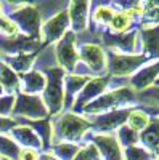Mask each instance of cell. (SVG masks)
Listing matches in <instances>:
<instances>
[{"mask_svg":"<svg viewBox=\"0 0 159 160\" xmlns=\"http://www.w3.org/2000/svg\"><path fill=\"white\" fill-rule=\"evenodd\" d=\"M90 131L92 127L88 120L72 111L51 117V146L60 142L85 144Z\"/></svg>","mask_w":159,"mask_h":160,"instance_id":"6da1fadb","label":"cell"},{"mask_svg":"<svg viewBox=\"0 0 159 160\" xmlns=\"http://www.w3.org/2000/svg\"><path fill=\"white\" fill-rule=\"evenodd\" d=\"M138 108V95L129 85L119 87L114 90L104 91L93 102H90L82 111L84 115H100L104 112L119 111V109H135ZM81 114V115H82Z\"/></svg>","mask_w":159,"mask_h":160,"instance_id":"7a4b0ae2","label":"cell"},{"mask_svg":"<svg viewBox=\"0 0 159 160\" xmlns=\"http://www.w3.org/2000/svg\"><path fill=\"white\" fill-rule=\"evenodd\" d=\"M47 83H45V90L42 93V99L44 104L50 114V117H56L60 114L64 112V77L66 72L53 66L44 71Z\"/></svg>","mask_w":159,"mask_h":160,"instance_id":"3957f363","label":"cell"},{"mask_svg":"<svg viewBox=\"0 0 159 160\" xmlns=\"http://www.w3.org/2000/svg\"><path fill=\"white\" fill-rule=\"evenodd\" d=\"M13 10L8 13V18L18 26L19 34L24 37L39 38L40 40V29H42V16L34 5L29 3H11Z\"/></svg>","mask_w":159,"mask_h":160,"instance_id":"277c9868","label":"cell"},{"mask_svg":"<svg viewBox=\"0 0 159 160\" xmlns=\"http://www.w3.org/2000/svg\"><path fill=\"white\" fill-rule=\"evenodd\" d=\"M106 56H108V75L113 78L127 77L129 80L138 69L150 62L143 55H119L109 50H106Z\"/></svg>","mask_w":159,"mask_h":160,"instance_id":"5b68a950","label":"cell"},{"mask_svg":"<svg viewBox=\"0 0 159 160\" xmlns=\"http://www.w3.org/2000/svg\"><path fill=\"white\" fill-rule=\"evenodd\" d=\"M79 62H82L93 77L108 75V56L100 43L84 42L79 45Z\"/></svg>","mask_w":159,"mask_h":160,"instance_id":"8992f818","label":"cell"},{"mask_svg":"<svg viewBox=\"0 0 159 160\" xmlns=\"http://www.w3.org/2000/svg\"><path fill=\"white\" fill-rule=\"evenodd\" d=\"M53 53L58 68H61L66 74H74L79 64V47H77V34L68 31L61 40L53 45Z\"/></svg>","mask_w":159,"mask_h":160,"instance_id":"52a82bcc","label":"cell"},{"mask_svg":"<svg viewBox=\"0 0 159 160\" xmlns=\"http://www.w3.org/2000/svg\"><path fill=\"white\" fill-rule=\"evenodd\" d=\"M11 117H15L16 120H42V118H48L50 114L44 104L42 96L18 93Z\"/></svg>","mask_w":159,"mask_h":160,"instance_id":"ba28073f","label":"cell"},{"mask_svg":"<svg viewBox=\"0 0 159 160\" xmlns=\"http://www.w3.org/2000/svg\"><path fill=\"white\" fill-rule=\"evenodd\" d=\"M100 35L101 43L106 47V50L119 53V55H141L138 29L127 34H111L109 31H104Z\"/></svg>","mask_w":159,"mask_h":160,"instance_id":"9c48e42d","label":"cell"},{"mask_svg":"<svg viewBox=\"0 0 159 160\" xmlns=\"http://www.w3.org/2000/svg\"><path fill=\"white\" fill-rule=\"evenodd\" d=\"M132 109H119L104 112L100 115H85V118L90 122L92 131L97 135H114V133L127 123V117Z\"/></svg>","mask_w":159,"mask_h":160,"instance_id":"30bf717a","label":"cell"},{"mask_svg":"<svg viewBox=\"0 0 159 160\" xmlns=\"http://www.w3.org/2000/svg\"><path fill=\"white\" fill-rule=\"evenodd\" d=\"M68 31H71L68 10H60L51 18H48L45 22H42L40 42H42V45L56 43L58 40H61L64 37V34Z\"/></svg>","mask_w":159,"mask_h":160,"instance_id":"8fae6325","label":"cell"},{"mask_svg":"<svg viewBox=\"0 0 159 160\" xmlns=\"http://www.w3.org/2000/svg\"><path fill=\"white\" fill-rule=\"evenodd\" d=\"M111 87V77L109 75H101V77H92L87 85L79 93V96L74 101L72 112L82 114V111L87 108L90 102H93L98 96H101L104 91H108Z\"/></svg>","mask_w":159,"mask_h":160,"instance_id":"7c38bea8","label":"cell"},{"mask_svg":"<svg viewBox=\"0 0 159 160\" xmlns=\"http://www.w3.org/2000/svg\"><path fill=\"white\" fill-rule=\"evenodd\" d=\"M87 139L88 142L95 144L101 160H124V149L114 135H97L90 131Z\"/></svg>","mask_w":159,"mask_h":160,"instance_id":"4fadbf2b","label":"cell"},{"mask_svg":"<svg viewBox=\"0 0 159 160\" xmlns=\"http://www.w3.org/2000/svg\"><path fill=\"white\" fill-rule=\"evenodd\" d=\"M157 78H159V59L153 62H146L141 69H138L129 78V87L134 88L137 93H140L143 90L153 87Z\"/></svg>","mask_w":159,"mask_h":160,"instance_id":"5bb4252c","label":"cell"},{"mask_svg":"<svg viewBox=\"0 0 159 160\" xmlns=\"http://www.w3.org/2000/svg\"><path fill=\"white\" fill-rule=\"evenodd\" d=\"M68 15L71 31L74 34L85 32L88 28V16H90V2L87 0H76L68 5Z\"/></svg>","mask_w":159,"mask_h":160,"instance_id":"9a60e30c","label":"cell"},{"mask_svg":"<svg viewBox=\"0 0 159 160\" xmlns=\"http://www.w3.org/2000/svg\"><path fill=\"white\" fill-rule=\"evenodd\" d=\"M92 75H81V74H66L64 77V112L72 111V106L79 93L87 85Z\"/></svg>","mask_w":159,"mask_h":160,"instance_id":"2e32d148","label":"cell"},{"mask_svg":"<svg viewBox=\"0 0 159 160\" xmlns=\"http://www.w3.org/2000/svg\"><path fill=\"white\" fill-rule=\"evenodd\" d=\"M8 136L18 146H21L23 149H35V151H42L44 149V144H42L40 138L37 136V133L31 127L24 125V123L16 125L8 133Z\"/></svg>","mask_w":159,"mask_h":160,"instance_id":"e0dca14e","label":"cell"},{"mask_svg":"<svg viewBox=\"0 0 159 160\" xmlns=\"http://www.w3.org/2000/svg\"><path fill=\"white\" fill-rule=\"evenodd\" d=\"M45 83H47L45 74L39 69H32L28 74L19 77V93L42 96V93L45 90Z\"/></svg>","mask_w":159,"mask_h":160,"instance_id":"ac0fdd59","label":"cell"},{"mask_svg":"<svg viewBox=\"0 0 159 160\" xmlns=\"http://www.w3.org/2000/svg\"><path fill=\"white\" fill-rule=\"evenodd\" d=\"M141 55L148 61L159 59V26L153 29H138Z\"/></svg>","mask_w":159,"mask_h":160,"instance_id":"d6986e66","label":"cell"},{"mask_svg":"<svg viewBox=\"0 0 159 160\" xmlns=\"http://www.w3.org/2000/svg\"><path fill=\"white\" fill-rule=\"evenodd\" d=\"M138 144L154 154L159 146V115L151 117L148 127L141 133H138Z\"/></svg>","mask_w":159,"mask_h":160,"instance_id":"ffe728a7","label":"cell"},{"mask_svg":"<svg viewBox=\"0 0 159 160\" xmlns=\"http://www.w3.org/2000/svg\"><path fill=\"white\" fill-rule=\"evenodd\" d=\"M0 87L5 95H18L19 93V75L3 59H0Z\"/></svg>","mask_w":159,"mask_h":160,"instance_id":"44dd1931","label":"cell"},{"mask_svg":"<svg viewBox=\"0 0 159 160\" xmlns=\"http://www.w3.org/2000/svg\"><path fill=\"white\" fill-rule=\"evenodd\" d=\"M116 10L109 5H98L95 7V10L90 13L92 16V26H93V32H104L108 31L109 22L114 16Z\"/></svg>","mask_w":159,"mask_h":160,"instance_id":"7402d4cb","label":"cell"},{"mask_svg":"<svg viewBox=\"0 0 159 160\" xmlns=\"http://www.w3.org/2000/svg\"><path fill=\"white\" fill-rule=\"evenodd\" d=\"M18 122L31 127L37 133V136L44 144V151H48L51 148V117L42 120H18Z\"/></svg>","mask_w":159,"mask_h":160,"instance_id":"603a6c76","label":"cell"},{"mask_svg":"<svg viewBox=\"0 0 159 160\" xmlns=\"http://www.w3.org/2000/svg\"><path fill=\"white\" fill-rule=\"evenodd\" d=\"M37 55H39V53H28V55H11V56H5L3 61H5L18 75H19V74L24 75V74H28L29 71L34 69Z\"/></svg>","mask_w":159,"mask_h":160,"instance_id":"cb8c5ba5","label":"cell"},{"mask_svg":"<svg viewBox=\"0 0 159 160\" xmlns=\"http://www.w3.org/2000/svg\"><path fill=\"white\" fill-rule=\"evenodd\" d=\"M135 19L129 15V11L121 8V10H116L114 16L109 22V28L108 31L111 34H127L132 31V22Z\"/></svg>","mask_w":159,"mask_h":160,"instance_id":"d4e9b609","label":"cell"},{"mask_svg":"<svg viewBox=\"0 0 159 160\" xmlns=\"http://www.w3.org/2000/svg\"><path fill=\"white\" fill-rule=\"evenodd\" d=\"M137 95H138V104H143L145 111L148 114L159 112V85H153L146 90L137 93Z\"/></svg>","mask_w":159,"mask_h":160,"instance_id":"484cf974","label":"cell"},{"mask_svg":"<svg viewBox=\"0 0 159 160\" xmlns=\"http://www.w3.org/2000/svg\"><path fill=\"white\" fill-rule=\"evenodd\" d=\"M150 120H151V115L145 111L143 108H135V109L130 111L125 125L129 128H132L134 131H137V133H141L145 128L148 127Z\"/></svg>","mask_w":159,"mask_h":160,"instance_id":"4316f807","label":"cell"},{"mask_svg":"<svg viewBox=\"0 0 159 160\" xmlns=\"http://www.w3.org/2000/svg\"><path fill=\"white\" fill-rule=\"evenodd\" d=\"M84 144H71V142H60V144H53L48 149L58 160H74L77 152L81 151Z\"/></svg>","mask_w":159,"mask_h":160,"instance_id":"83f0119b","label":"cell"},{"mask_svg":"<svg viewBox=\"0 0 159 160\" xmlns=\"http://www.w3.org/2000/svg\"><path fill=\"white\" fill-rule=\"evenodd\" d=\"M21 148L8 135H0V157L5 160H18Z\"/></svg>","mask_w":159,"mask_h":160,"instance_id":"f1b7e54d","label":"cell"},{"mask_svg":"<svg viewBox=\"0 0 159 160\" xmlns=\"http://www.w3.org/2000/svg\"><path fill=\"white\" fill-rule=\"evenodd\" d=\"M114 136L119 141V144H121L122 149H127V148H132V146L138 144V133L134 131L132 128H129L127 125H122L114 133Z\"/></svg>","mask_w":159,"mask_h":160,"instance_id":"f546056e","label":"cell"},{"mask_svg":"<svg viewBox=\"0 0 159 160\" xmlns=\"http://www.w3.org/2000/svg\"><path fill=\"white\" fill-rule=\"evenodd\" d=\"M140 26H141V29H153L159 26V5L157 3L148 5L146 11L140 18Z\"/></svg>","mask_w":159,"mask_h":160,"instance_id":"4dcf8cb0","label":"cell"},{"mask_svg":"<svg viewBox=\"0 0 159 160\" xmlns=\"http://www.w3.org/2000/svg\"><path fill=\"white\" fill-rule=\"evenodd\" d=\"M154 158H156L154 154L145 149L140 144L124 149V160H154Z\"/></svg>","mask_w":159,"mask_h":160,"instance_id":"1f68e13d","label":"cell"},{"mask_svg":"<svg viewBox=\"0 0 159 160\" xmlns=\"http://www.w3.org/2000/svg\"><path fill=\"white\" fill-rule=\"evenodd\" d=\"M0 35H2L5 40H11V38H16V37L21 35L18 26L13 22L7 15L0 16Z\"/></svg>","mask_w":159,"mask_h":160,"instance_id":"d6a6232c","label":"cell"},{"mask_svg":"<svg viewBox=\"0 0 159 160\" xmlns=\"http://www.w3.org/2000/svg\"><path fill=\"white\" fill-rule=\"evenodd\" d=\"M74 160H101V158H100V154H98V149L95 148V144L85 142L81 148V151L77 152Z\"/></svg>","mask_w":159,"mask_h":160,"instance_id":"836d02e7","label":"cell"},{"mask_svg":"<svg viewBox=\"0 0 159 160\" xmlns=\"http://www.w3.org/2000/svg\"><path fill=\"white\" fill-rule=\"evenodd\" d=\"M16 95H2L0 96V115L2 117H11L13 108H15Z\"/></svg>","mask_w":159,"mask_h":160,"instance_id":"e575fe53","label":"cell"},{"mask_svg":"<svg viewBox=\"0 0 159 160\" xmlns=\"http://www.w3.org/2000/svg\"><path fill=\"white\" fill-rule=\"evenodd\" d=\"M16 125H19V122L15 117H2L0 115V135H8Z\"/></svg>","mask_w":159,"mask_h":160,"instance_id":"d590c367","label":"cell"},{"mask_svg":"<svg viewBox=\"0 0 159 160\" xmlns=\"http://www.w3.org/2000/svg\"><path fill=\"white\" fill-rule=\"evenodd\" d=\"M39 157H40V152L35 149H21L18 160H39Z\"/></svg>","mask_w":159,"mask_h":160,"instance_id":"8d00e7d4","label":"cell"},{"mask_svg":"<svg viewBox=\"0 0 159 160\" xmlns=\"http://www.w3.org/2000/svg\"><path fill=\"white\" fill-rule=\"evenodd\" d=\"M154 157H156V158H159V146H157V149L154 151Z\"/></svg>","mask_w":159,"mask_h":160,"instance_id":"74e56055","label":"cell"},{"mask_svg":"<svg viewBox=\"0 0 159 160\" xmlns=\"http://www.w3.org/2000/svg\"><path fill=\"white\" fill-rule=\"evenodd\" d=\"M2 15H3V5L0 3V16H2Z\"/></svg>","mask_w":159,"mask_h":160,"instance_id":"f35d334b","label":"cell"},{"mask_svg":"<svg viewBox=\"0 0 159 160\" xmlns=\"http://www.w3.org/2000/svg\"><path fill=\"white\" fill-rule=\"evenodd\" d=\"M2 95H5V93H3V90H2V87H0V96H2Z\"/></svg>","mask_w":159,"mask_h":160,"instance_id":"ab89813d","label":"cell"},{"mask_svg":"<svg viewBox=\"0 0 159 160\" xmlns=\"http://www.w3.org/2000/svg\"><path fill=\"white\" fill-rule=\"evenodd\" d=\"M0 160H3V158H2V157H0Z\"/></svg>","mask_w":159,"mask_h":160,"instance_id":"60d3db41","label":"cell"},{"mask_svg":"<svg viewBox=\"0 0 159 160\" xmlns=\"http://www.w3.org/2000/svg\"><path fill=\"white\" fill-rule=\"evenodd\" d=\"M154 160H159V158H154Z\"/></svg>","mask_w":159,"mask_h":160,"instance_id":"b9f144b4","label":"cell"}]
</instances>
